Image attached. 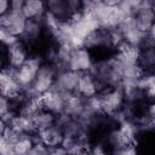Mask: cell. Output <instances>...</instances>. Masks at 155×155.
I'll list each match as a JSON object with an SVG mask.
<instances>
[{"label":"cell","mask_w":155,"mask_h":155,"mask_svg":"<svg viewBox=\"0 0 155 155\" xmlns=\"http://www.w3.org/2000/svg\"><path fill=\"white\" fill-rule=\"evenodd\" d=\"M97 97L103 115H107L109 117L116 114L117 111H120L126 104L125 93L120 86L103 88L97 94Z\"/></svg>","instance_id":"obj_1"},{"label":"cell","mask_w":155,"mask_h":155,"mask_svg":"<svg viewBox=\"0 0 155 155\" xmlns=\"http://www.w3.org/2000/svg\"><path fill=\"white\" fill-rule=\"evenodd\" d=\"M56 76H57V73L53 65L50 62H44L35 75L33 85L30 86L29 90L24 91L23 93L25 96H41L46 93L54 86Z\"/></svg>","instance_id":"obj_2"},{"label":"cell","mask_w":155,"mask_h":155,"mask_svg":"<svg viewBox=\"0 0 155 155\" xmlns=\"http://www.w3.org/2000/svg\"><path fill=\"white\" fill-rule=\"evenodd\" d=\"M0 93L15 104H21L23 102V90L16 80V69L5 65L0 70Z\"/></svg>","instance_id":"obj_3"},{"label":"cell","mask_w":155,"mask_h":155,"mask_svg":"<svg viewBox=\"0 0 155 155\" xmlns=\"http://www.w3.org/2000/svg\"><path fill=\"white\" fill-rule=\"evenodd\" d=\"M42 63H44V61L39 56L30 54L29 58L25 61V63L22 67H19L18 69H16V80H17L18 85L21 86V88L23 90V92L30 88V86L33 85V81L35 79V75Z\"/></svg>","instance_id":"obj_4"},{"label":"cell","mask_w":155,"mask_h":155,"mask_svg":"<svg viewBox=\"0 0 155 155\" xmlns=\"http://www.w3.org/2000/svg\"><path fill=\"white\" fill-rule=\"evenodd\" d=\"M94 61L96 59L93 58V54L90 50L85 47H76L71 50L67 67L68 69L79 74L90 73L94 64Z\"/></svg>","instance_id":"obj_5"},{"label":"cell","mask_w":155,"mask_h":155,"mask_svg":"<svg viewBox=\"0 0 155 155\" xmlns=\"http://www.w3.org/2000/svg\"><path fill=\"white\" fill-rule=\"evenodd\" d=\"M70 96V94H69ZM67 94L62 93L57 88L52 87L50 91L40 96V103L41 108L46 111L52 113L56 116H59L64 113V107H65V101H67Z\"/></svg>","instance_id":"obj_6"},{"label":"cell","mask_w":155,"mask_h":155,"mask_svg":"<svg viewBox=\"0 0 155 155\" xmlns=\"http://www.w3.org/2000/svg\"><path fill=\"white\" fill-rule=\"evenodd\" d=\"M29 48L21 40H17L15 44L5 48L6 65L12 69H18L19 67H22L29 58Z\"/></svg>","instance_id":"obj_7"},{"label":"cell","mask_w":155,"mask_h":155,"mask_svg":"<svg viewBox=\"0 0 155 155\" xmlns=\"http://www.w3.org/2000/svg\"><path fill=\"white\" fill-rule=\"evenodd\" d=\"M81 74L73 71L70 69H64L59 73H57L56 76V81H54V88H57L58 91H61L62 93L69 96V94H74L76 93V88L79 85V80H80Z\"/></svg>","instance_id":"obj_8"},{"label":"cell","mask_w":155,"mask_h":155,"mask_svg":"<svg viewBox=\"0 0 155 155\" xmlns=\"http://www.w3.org/2000/svg\"><path fill=\"white\" fill-rule=\"evenodd\" d=\"M27 22H28V19L19 11H11L10 10L8 13L1 18L2 28H5L7 31H10L12 35H15L18 39L23 34L25 25H27Z\"/></svg>","instance_id":"obj_9"},{"label":"cell","mask_w":155,"mask_h":155,"mask_svg":"<svg viewBox=\"0 0 155 155\" xmlns=\"http://www.w3.org/2000/svg\"><path fill=\"white\" fill-rule=\"evenodd\" d=\"M34 137H35V142H39L50 149V148L59 147L62 144L64 133H63L62 128L57 124H54V125L35 133Z\"/></svg>","instance_id":"obj_10"},{"label":"cell","mask_w":155,"mask_h":155,"mask_svg":"<svg viewBox=\"0 0 155 155\" xmlns=\"http://www.w3.org/2000/svg\"><path fill=\"white\" fill-rule=\"evenodd\" d=\"M101 91L99 84L96 80V78L91 74V73H84L80 76L79 80V85L76 88V93L79 96H81L85 99L96 97Z\"/></svg>","instance_id":"obj_11"},{"label":"cell","mask_w":155,"mask_h":155,"mask_svg":"<svg viewBox=\"0 0 155 155\" xmlns=\"http://www.w3.org/2000/svg\"><path fill=\"white\" fill-rule=\"evenodd\" d=\"M45 30H44L41 21H28L25 29L23 34L21 35L19 40L29 48V46L36 45L40 41V39H42Z\"/></svg>","instance_id":"obj_12"},{"label":"cell","mask_w":155,"mask_h":155,"mask_svg":"<svg viewBox=\"0 0 155 155\" xmlns=\"http://www.w3.org/2000/svg\"><path fill=\"white\" fill-rule=\"evenodd\" d=\"M46 12V2L41 0H27L23 2L22 13L28 21H41Z\"/></svg>","instance_id":"obj_13"},{"label":"cell","mask_w":155,"mask_h":155,"mask_svg":"<svg viewBox=\"0 0 155 155\" xmlns=\"http://www.w3.org/2000/svg\"><path fill=\"white\" fill-rule=\"evenodd\" d=\"M7 126L19 134H35V130H34L31 119L25 115L18 114V113H16L7 121Z\"/></svg>","instance_id":"obj_14"},{"label":"cell","mask_w":155,"mask_h":155,"mask_svg":"<svg viewBox=\"0 0 155 155\" xmlns=\"http://www.w3.org/2000/svg\"><path fill=\"white\" fill-rule=\"evenodd\" d=\"M30 119H31L35 133H38V132H40V131L54 125L56 121H57V116L56 115H53L52 113L46 111L44 109H41L38 113H35Z\"/></svg>","instance_id":"obj_15"},{"label":"cell","mask_w":155,"mask_h":155,"mask_svg":"<svg viewBox=\"0 0 155 155\" xmlns=\"http://www.w3.org/2000/svg\"><path fill=\"white\" fill-rule=\"evenodd\" d=\"M138 65L144 73H153L155 65V50L154 47H143L140 48Z\"/></svg>","instance_id":"obj_16"},{"label":"cell","mask_w":155,"mask_h":155,"mask_svg":"<svg viewBox=\"0 0 155 155\" xmlns=\"http://www.w3.org/2000/svg\"><path fill=\"white\" fill-rule=\"evenodd\" d=\"M35 144L34 134H21L12 144L15 155H25Z\"/></svg>","instance_id":"obj_17"},{"label":"cell","mask_w":155,"mask_h":155,"mask_svg":"<svg viewBox=\"0 0 155 155\" xmlns=\"http://www.w3.org/2000/svg\"><path fill=\"white\" fill-rule=\"evenodd\" d=\"M15 114H16V111L12 107V102L7 97H5L0 93V119H4L7 124V121Z\"/></svg>","instance_id":"obj_18"},{"label":"cell","mask_w":155,"mask_h":155,"mask_svg":"<svg viewBox=\"0 0 155 155\" xmlns=\"http://www.w3.org/2000/svg\"><path fill=\"white\" fill-rule=\"evenodd\" d=\"M17 40H19L18 38H16L15 35H12L10 31H7L5 28H0V46L6 48L8 46H11L12 44H15Z\"/></svg>","instance_id":"obj_19"},{"label":"cell","mask_w":155,"mask_h":155,"mask_svg":"<svg viewBox=\"0 0 155 155\" xmlns=\"http://www.w3.org/2000/svg\"><path fill=\"white\" fill-rule=\"evenodd\" d=\"M88 151H90L91 155H110L108 147L105 144H102V143H98V144H94V145L90 147Z\"/></svg>","instance_id":"obj_20"},{"label":"cell","mask_w":155,"mask_h":155,"mask_svg":"<svg viewBox=\"0 0 155 155\" xmlns=\"http://www.w3.org/2000/svg\"><path fill=\"white\" fill-rule=\"evenodd\" d=\"M47 151H48V148H46L44 144L39 142H35L34 147L25 155H47Z\"/></svg>","instance_id":"obj_21"},{"label":"cell","mask_w":155,"mask_h":155,"mask_svg":"<svg viewBox=\"0 0 155 155\" xmlns=\"http://www.w3.org/2000/svg\"><path fill=\"white\" fill-rule=\"evenodd\" d=\"M0 155H15L12 144H10L4 137L0 138Z\"/></svg>","instance_id":"obj_22"},{"label":"cell","mask_w":155,"mask_h":155,"mask_svg":"<svg viewBox=\"0 0 155 155\" xmlns=\"http://www.w3.org/2000/svg\"><path fill=\"white\" fill-rule=\"evenodd\" d=\"M10 11V1L7 0H0V19L6 16Z\"/></svg>","instance_id":"obj_23"},{"label":"cell","mask_w":155,"mask_h":155,"mask_svg":"<svg viewBox=\"0 0 155 155\" xmlns=\"http://www.w3.org/2000/svg\"><path fill=\"white\" fill-rule=\"evenodd\" d=\"M47 155H68V153L65 151V149H63L61 145L56 147V148H50L47 151Z\"/></svg>","instance_id":"obj_24"},{"label":"cell","mask_w":155,"mask_h":155,"mask_svg":"<svg viewBox=\"0 0 155 155\" xmlns=\"http://www.w3.org/2000/svg\"><path fill=\"white\" fill-rule=\"evenodd\" d=\"M6 65V58H5V48L0 46V70Z\"/></svg>","instance_id":"obj_25"},{"label":"cell","mask_w":155,"mask_h":155,"mask_svg":"<svg viewBox=\"0 0 155 155\" xmlns=\"http://www.w3.org/2000/svg\"><path fill=\"white\" fill-rule=\"evenodd\" d=\"M6 128H7V124H6V121H5L4 119H0V138L4 137V133H5Z\"/></svg>","instance_id":"obj_26"},{"label":"cell","mask_w":155,"mask_h":155,"mask_svg":"<svg viewBox=\"0 0 155 155\" xmlns=\"http://www.w3.org/2000/svg\"><path fill=\"white\" fill-rule=\"evenodd\" d=\"M88 150H90V149H88ZM82 155H91V154H90V151H86V153H85V154H82Z\"/></svg>","instance_id":"obj_27"},{"label":"cell","mask_w":155,"mask_h":155,"mask_svg":"<svg viewBox=\"0 0 155 155\" xmlns=\"http://www.w3.org/2000/svg\"><path fill=\"white\" fill-rule=\"evenodd\" d=\"M0 28H1V19H0Z\"/></svg>","instance_id":"obj_28"}]
</instances>
